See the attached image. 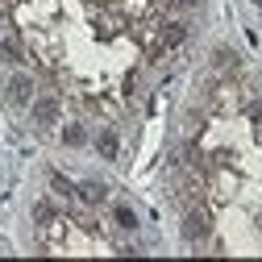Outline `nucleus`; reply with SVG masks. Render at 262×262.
I'll return each mask as SVG.
<instances>
[{
	"instance_id": "9b49d317",
	"label": "nucleus",
	"mask_w": 262,
	"mask_h": 262,
	"mask_svg": "<svg viewBox=\"0 0 262 262\" xmlns=\"http://www.w3.org/2000/svg\"><path fill=\"white\" fill-rule=\"evenodd\" d=\"M254 5H258V9H262V0H254Z\"/></svg>"
},
{
	"instance_id": "f03ea898",
	"label": "nucleus",
	"mask_w": 262,
	"mask_h": 262,
	"mask_svg": "<svg viewBox=\"0 0 262 262\" xmlns=\"http://www.w3.org/2000/svg\"><path fill=\"white\" fill-rule=\"evenodd\" d=\"M29 117H34V129H54L58 117H62V100H58V96H34Z\"/></svg>"
},
{
	"instance_id": "7ed1b4c3",
	"label": "nucleus",
	"mask_w": 262,
	"mask_h": 262,
	"mask_svg": "<svg viewBox=\"0 0 262 262\" xmlns=\"http://www.w3.org/2000/svg\"><path fill=\"white\" fill-rule=\"evenodd\" d=\"M187 38H191V34H187V25H183V21H171V25H162V29H158V46H162V50H175V46H183Z\"/></svg>"
},
{
	"instance_id": "20e7f679",
	"label": "nucleus",
	"mask_w": 262,
	"mask_h": 262,
	"mask_svg": "<svg viewBox=\"0 0 262 262\" xmlns=\"http://www.w3.org/2000/svg\"><path fill=\"white\" fill-rule=\"evenodd\" d=\"M96 150H100V158H117L121 154V142H117V129H100V134H96Z\"/></svg>"
},
{
	"instance_id": "6e6552de",
	"label": "nucleus",
	"mask_w": 262,
	"mask_h": 262,
	"mask_svg": "<svg viewBox=\"0 0 262 262\" xmlns=\"http://www.w3.org/2000/svg\"><path fill=\"white\" fill-rule=\"evenodd\" d=\"M113 216H117V225H121V229H138V216H134V208L113 204Z\"/></svg>"
},
{
	"instance_id": "9d476101",
	"label": "nucleus",
	"mask_w": 262,
	"mask_h": 262,
	"mask_svg": "<svg viewBox=\"0 0 262 262\" xmlns=\"http://www.w3.org/2000/svg\"><path fill=\"white\" fill-rule=\"evenodd\" d=\"M50 183H54V191H58V195H67V200H79V191H75V183H67L62 175H50Z\"/></svg>"
},
{
	"instance_id": "1a4fd4ad",
	"label": "nucleus",
	"mask_w": 262,
	"mask_h": 262,
	"mask_svg": "<svg viewBox=\"0 0 262 262\" xmlns=\"http://www.w3.org/2000/svg\"><path fill=\"white\" fill-rule=\"evenodd\" d=\"M34 221H38V225H50V221H54V204H50V200H38V204H34Z\"/></svg>"
},
{
	"instance_id": "f257e3e1",
	"label": "nucleus",
	"mask_w": 262,
	"mask_h": 262,
	"mask_svg": "<svg viewBox=\"0 0 262 262\" xmlns=\"http://www.w3.org/2000/svg\"><path fill=\"white\" fill-rule=\"evenodd\" d=\"M34 92H38L34 75L29 71H13L9 83H5V100H9V108H29L34 104Z\"/></svg>"
},
{
	"instance_id": "423d86ee",
	"label": "nucleus",
	"mask_w": 262,
	"mask_h": 262,
	"mask_svg": "<svg viewBox=\"0 0 262 262\" xmlns=\"http://www.w3.org/2000/svg\"><path fill=\"white\" fill-rule=\"evenodd\" d=\"M62 146H71V150L88 146V129L83 125H67V129H62Z\"/></svg>"
},
{
	"instance_id": "39448f33",
	"label": "nucleus",
	"mask_w": 262,
	"mask_h": 262,
	"mask_svg": "<svg viewBox=\"0 0 262 262\" xmlns=\"http://www.w3.org/2000/svg\"><path fill=\"white\" fill-rule=\"evenodd\" d=\"M0 58H5V62H21L25 58V46L17 38H0Z\"/></svg>"
},
{
	"instance_id": "0eeeda50",
	"label": "nucleus",
	"mask_w": 262,
	"mask_h": 262,
	"mask_svg": "<svg viewBox=\"0 0 262 262\" xmlns=\"http://www.w3.org/2000/svg\"><path fill=\"white\" fill-rule=\"evenodd\" d=\"M75 191H79V200H88V204H100L104 200V187L100 183H79Z\"/></svg>"
}]
</instances>
